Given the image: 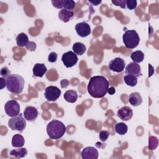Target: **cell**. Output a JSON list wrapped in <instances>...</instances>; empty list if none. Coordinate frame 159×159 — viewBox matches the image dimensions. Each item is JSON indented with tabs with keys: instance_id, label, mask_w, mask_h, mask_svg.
Here are the masks:
<instances>
[{
	"instance_id": "1",
	"label": "cell",
	"mask_w": 159,
	"mask_h": 159,
	"mask_svg": "<svg viewBox=\"0 0 159 159\" xmlns=\"http://www.w3.org/2000/svg\"><path fill=\"white\" fill-rule=\"evenodd\" d=\"M109 85V81L104 76H94L89 81L88 92L93 98H101L107 94Z\"/></svg>"
},
{
	"instance_id": "2",
	"label": "cell",
	"mask_w": 159,
	"mask_h": 159,
	"mask_svg": "<svg viewBox=\"0 0 159 159\" xmlns=\"http://www.w3.org/2000/svg\"><path fill=\"white\" fill-rule=\"evenodd\" d=\"M6 88L12 93L20 94L22 92L25 81L22 76L16 74H11L6 78Z\"/></svg>"
},
{
	"instance_id": "3",
	"label": "cell",
	"mask_w": 159,
	"mask_h": 159,
	"mask_svg": "<svg viewBox=\"0 0 159 159\" xmlns=\"http://www.w3.org/2000/svg\"><path fill=\"white\" fill-rule=\"evenodd\" d=\"M66 132L65 124L58 120H52L47 125V133L48 137L54 140L62 137Z\"/></svg>"
},
{
	"instance_id": "4",
	"label": "cell",
	"mask_w": 159,
	"mask_h": 159,
	"mask_svg": "<svg viewBox=\"0 0 159 159\" xmlns=\"http://www.w3.org/2000/svg\"><path fill=\"white\" fill-rule=\"evenodd\" d=\"M123 42L127 48L134 49L136 48L140 42L138 33L135 30H128L122 36Z\"/></svg>"
},
{
	"instance_id": "5",
	"label": "cell",
	"mask_w": 159,
	"mask_h": 159,
	"mask_svg": "<svg viewBox=\"0 0 159 159\" xmlns=\"http://www.w3.org/2000/svg\"><path fill=\"white\" fill-rule=\"evenodd\" d=\"M8 125L12 130H17L22 133L26 127V119L22 117V114L11 117L8 121Z\"/></svg>"
},
{
	"instance_id": "6",
	"label": "cell",
	"mask_w": 159,
	"mask_h": 159,
	"mask_svg": "<svg viewBox=\"0 0 159 159\" xmlns=\"http://www.w3.org/2000/svg\"><path fill=\"white\" fill-rule=\"evenodd\" d=\"M6 114L9 117H15L20 114V105L16 100L8 101L4 106Z\"/></svg>"
},
{
	"instance_id": "7",
	"label": "cell",
	"mask_w": 159,
	"mask_h": 159,
	"mask_svg": "<svg viewBox=\"0 0 159 159\" xmlns=\"http://www.w3.org/2000/svg\"><path fill=\"white\" fill-rule=\"evenodd\" d=\"M61 95V90L57 86H49L45 89L44 96L48 101L54 102L57 101Z\"/></svg>"
},
{
	"instance_id": "8",
	"label": "cell",
	"mask_w": 159,
	"mask_h": 159,
	"mask_svg": "<svg viewBox=\"0 0 159 159\" xmlns=\"http://www.w3.org/2000/svg\"><path fill=\"white\" fill-rule=\"evenodd\" d=\"M78 57L72 51H68L64 53L61 57V61L66 68H70L75 66L78 62Z\"/></svg>"
},
{
	"instance_id": "9",
	"label": "cell",
	"mask_w": 159,
	"mask_h": 159,
	"mask_svg": "<svg viewBox=\"0 0 159 159\" xmlns=\"http://www.w3.org/2000/svg\"><path fill=\"white\" fill-rule=\"evenodd\" d=\"M125 66V61L121 58L117 57L109 61L108 68L110 70L116 73H120L124 70Z\"/></svg>"
},
{
	"instance_id": "10",
	"label": "cell",
	"mask_w": 159,
	"mask_h": 159,
	"mask_svg": "<svg viewBox=\"0 0 159 159\" xmlns=\"http://www.w3.org/2000/svg\"><path fill=\"white\" fill-rule=\"evenodd\" d=\"M75 30L77 34L83 38L88 37L91 32L90 25L85 22L76 24L75 25Z\"/></svg>"
},
{
	"instance_id": "11",
	"label": "cell",
	"mask_w": 159,
	"mask_h": 159,
	"mask_svg": "<svg viewBox=\"0 0 159 159\" xmlns=\"http://www.w3.org/2000/svg\"><path fill=\"white\" fill-rule=\"evenodd\" d=\"M125 74L127 75H131L139 78L142 76L141 72V67L140 66L136 63L131 62L129 63L127 66L125 67Z\"/></svg>"
},
{
	"instance_id": "12",
	"label": "cell",
	"mask_w": 159,
	"mask_h": 159,
	"mask_svg": "<svg viewBox=\"0 0 159 159\" xmlns=\"http://www.w3.org/2000/svg\"><path fill=\"white\" fill-rule=\"evenodd\" d=\"M99 156L98 150L93 147H85L81 152L83 159H97Z\"/></svg>"
},
{
	"instance_id": "13",
	"label": "cell",
	"mask_w": 159,
	"mask_h": 159,
	"mask_svg": "<svg viewBox=\"0 0 159 159\" xmlns=\"http://www.w3.org/2000/svg\"><path fill=\"white\" fill-rule=\"evenodd\" d=\"M117 116L121 120L128 121L131 119L133 116V111L130 107L125 106L119 109L117 113Z\"/></svg>"
},
{
	"instance_id": "14",
	"label": "cell",
	"mask_w": 159,
	"mask_h": 159,
	"mask_svg": "<svg viewBox=\"0 0 159 159\" xmlns=\"http://www.w3.org/2000/svg\"><path fill=\"white\" fill-rule=\"evenodd\" d=\"M38 111L33 106H27L24 111V118L29 122L35 121L38 117Z\"/></svg>"
},
{
	"instance_id": "15",
	"label": "cell",
	"mask_w": 159,
	"mask_h": 159,
	"mask_svg": "<svg viewBox=\"0 0 159 159\" xmlns=\"http://www.w3.org/2000/svg\"><path fill=\"white\" fill-rule=\"evenodd\" d=\"M58 18L63 22H68L74 18V12L73 11H68L65 9H61L58 12Z\"/></svg>"
},
{
	"instance_id": "16",
	"label": "cell",
	"mask_w": 159,
	"mask_h": 159,
	"mask_svg": "<svg viewBox=\"0 0 159 159\" xmlns=\"http://www.w3.org/2000/svg\"><path fill=\"white\" fill-rule=\"evenodd\" d=\"M32 71L35 76L42 78L47 71V68L43 63H36L34 66Z\"/></svg>"
},
{
	"instance_id": "17",
	"label": "cell",
	"mask_w": 159,
	"mask_h": 159,
	"mask_svg": "<svg viewBox=\"0 0 159 159\" xmlns=\"http://www.w3.org/2000/svg\"><path fill=\"white\" fill-rule=\"evenodd\" d=\"M129 103L134 106H138L139 105H140L142 102V98L140 96V94L137 93V92H134V93H132L130 95H129Z\"/></svg>"
},
{
	"instance_id": "18",
	"label": "cell",
	"mask_w": 159,
	"mask_h": 159,
	"mask_svg": "<svg viewBox=\"0 0 159 159\" xmlns=\"http://www.w3.org/2000/svg\"><path fill=\"white\" fill-rule=\"evenodd\" d=\"M63 98L66 102L74 103L78 99V94L76 91L75 90H68L65 93Z\"/></svg>"
},
{
	"instance_id": "19",
	"label": "cell",
	"mask_w": 159,
	"mask_h": 159,
	"mask_svg": "<svg viewBox=\"0 0 159 159\" xmlns=\"http://www.w3.org/2000/svg\"><path fill=\"white\" fill-rule=\"evenodd\" d=\"M25 139L20 134H15L12 138V145L14 147L20 148L24 146Z\"/></svg>"
},
{
	"instance_id": "20",
	"label": "cell",
	"mask_w": 159,
	"mask_h": 159,
	"mask_svg": "<svg viewBox=\"0 0 159 159\" xmlns=\"http://www.w3.org/2000/svg\"><path fill=\"white\" fill-rule=\"evenodd\" d=\"M16 43L19 47H25L29 42V38L25 33H20L16 37Z\"/></svg>"
},
{
	"instance_id": "21",
	"label": "cell",
	"mask_w": 159,
	"mask_h": 159,
	"mask_svg": "<svg viewBox=\"0 0 159 159\" xmlns=\"http://www.w3.org/2000/svg\"><path fill=\"white\" fill-rule=\"evenodd\" d=\"M72 50L73 52L78 55H82L86 50V47L83 43L76 42L73 44L72 47Z\"/></svg>"
},
{
	"instance_id": "22",
	"label": "cell",
	"mask_w": 159,
	"mask_h": 159,
	"mask_svg": "<svg viewBox=\"0 0 159 159\" xmlns=\"http://www.w3.org/2000/svg\"><path fill=\"white\" fill-rule=\"evenodd\" d=\"M130 58L133 62L136 63H141L144 59V53L140 50H136L130 55Z\"/></svg>"
},
{
	"instance_id": "23",
	"label": "cell",
	"mask_w": 159,
	"mask_h": 159,
	"mask_svg": "<svg viewBox=\"0 0 159 159\" xmlns=\"http://www.w3.org/2000/svg\"><path fill=\"white\" fill-rule=\"evenodd\" d=\"M10 155L16 158H23L27 154V150L25 148H19L11 150L9 153Z\"/></svg>"
},
{
	"instance_id": "24",
	"label": "cell",
	"mask_w": 159,
	"mask_h": 159,
	"mask_svg": "<svg viewBox=\"0 0 159 159\" xmlns=\"http://www.w3.org/2000/svg\"><path fill=\"white\" fill-rule=\"evenodd\" d=\"M115 131L119 134V135H124L127 132L128 127L127 125L124 122H119L117 123L114 127Z\"/></svg>"
},
{
	"instance_id": "25",
	"label": "cell",
	"mask_w": 159,
	"mask_h": 159,
	"mask_svg": "<svg viewBox=\"0 0 159 159\" xmlns=\"http://www.w3.org/2000/svg\"><path fill=\"white\" fill-rule=\"evenodd\" d=\"M124 80L127 85L131 87H134L137 83V78L131 75H125L124 76Z\"/></svg>"
},
{
	"instance_id": "26",
	"label": "cell",
	"mask_w": 159,
	"mask_h": 159,
	"mask_svg": "<svg viewBox=\"0 0 159 159\" xmlns=\"http://www.w3.org/2000/svg\"><path fill=\"white\" fill-rule=\"evenodd\" d=\"M158 145V139L154 136H150L148 139V148L150 150H155Z\"/></svg>"
},
{
	"instance_id": "27",
	"label": "cell",
	"mask_w": 159,
	"mask_h": 159,
	"mask_svg": "<svg viewBox=\"0 0 159 159\" xmlns=\"http://www.w3.org/2000/svg\"><path fill=\"white\" fill-rule=\"evenodd\" d=\"M75 2L72 0H63V9L68 11H73L75 6Z\"/></svg>"
},
{
	"instance_id": "28",
	"label": "cell",
	"mask_w": 159,
	"mask_h": 159,
	"mask_svg": "<svg viewBox=\"0 0 159 159\" xmlns=\"http://www.w3.org/2000/svg\"><path fill=\"white\" fill-rule=\"evenodd\" d=\"M109 136V133L107 130H101L99 134V139L102 142H106L108 139Z\"/></svg>"
},
{
	"instance_id": "29",
	"label": "cell",
	"mask_w": 159,
	"mask_h": 159,
	"mask_svg": "<svg viewBox=\"0 0 159 159\" xmlns=\"http://www.w3.org/2000/svg\"><path fill=\"white\" fill-rule=\"evenodd\" d=\"M137 2L136 0H126V6L130 10L135 9L137 7Z\"/></svg>"
},
{
	"instance_id": "30",
	"label": "cell",
	"mask_w": 159,
	"mask_h": 159,
	"mask_svg": "<svg viewBox=\"0 0 159 159\" xmlns=\"http://www.w3.org/2000/svg\"><path fill=\"white\" fill-rule=\"evenodd\" d=\"M111 2L114 5L120 6L122 9H125L126 7V0H112Z\"/></svg>"
},
{
	"instance_id": "31",
	"label": "cell",
	"mask_w": 159,
	"mask_h": 159,
	"mask_svg": "<svg viewBox=\"0 0 159 159\" xmlns=\"http://www.w3.org/2000/svg\"><path fill=\"white\" fill-rule=\"evenodd\" d=\"M53 7L57 9H61L63 7V0H52L51 1Z\"/></svg>"
},
{
	"instance_id": "32",
	"label": "cell",
	"mask_w": 159,
	"mask_h": 159,
	"mask_svg": "<svg viewBox=\"0 0 159 159\" xmlns=\"http://www.w3.org/2000/svg\"><path fill=\"white\" fill-rule=\"evenodd\" d=\"M0 75H1V77L6 78L9 75H11V71H10V70L7 67L4 66V67H2L1 69Z\"/></svg>"
},
{
	"instance_id": "33",
	"label": "cell",
	"mask_w": 159,
	"mask_h": 159,
	"mask_svg": "<svg viewBox=\"0 0 159 159\" xmlns=\"http://www.w3.org/2000/svg\"><path fill=\"white\" fill-rule=\"evenodd\" d=\"M57 57H58V55L57 54V53L52 52L48 55V61L50 63H55L57 60Z\"/></svg>"
},
{
	"instance_id": "34",
	"label": "cell",
	"mask_w": 159,
	"mask_h": 159,
	"mask_svg": "<svg viewBox=\"0 0 159 159\" xmlns=\"http://www.w3.org/2000/svg\"><path fill=\"white\" fill-rule=\"evenodd\" d=\"M25 47L30 51H34L36 48V43L33 42H29Z\"/></svg>"
},
{
	"instance_id": "35",
	"label": "cell",
	"mask_w": 159,
	"mask_h": 159,
	"mask_svg": "<svg viewBox=\"0 0 159 159\" xmlns=\"http://www.w3.org/2000/svg\"><path fill=\"white\" fill-rule=\"evenodd\" d=\"M0 89H2L4 88H5V86H6V80L4 78L1 77L0 78Z\"/></svg>"
},
{
	"instance_id": "36",
	"label": "cell",
	"mask_w": 159,
	"mask_h": 159,
	"mask_svg": "<svg viewBox=\"0 0 159 159\" xmlns=\"http://www.w3.org/2000/svg\"><path fill=\"white\" fill-rule=\"evenodd\" d=\"M148 67H149V70H148V77H150V76H152V75L154 73V69H153V66L151 65V64H149Z\"/></svg>"
},
{
	"instance_id": "37",
	"label": "cell",
	"mask_w": 159,
	"mask_h": 159,
	"mask_svg": "<svg viewBox=\"0 0 159 159\" xmlns=\"http://www.w3.org/2000/svg\"><path fill=\"white\" fill-rule=\"evenodd\" d=\"M107 93H109V94L110 95H113L115 93H116V89L114 87H110L109 88H108L107 90Z\"/></svg>"
},
{
	"instance_id": "38",
	"label": "cell",
	"mask_w": 159,
	"mask_h": 159,
	"mask_svg": "<svg viewBox=\"0 0 159 159\" xmlns=\"http://www.w3.org/2000/svg\"><path fill=\"white\" fill-rule=\"evenodd\" d=\"M90 4H91L92 5H93V6H98V5H99V4H101V2H102V1L101 0H99V1H88Z\"/></svg>"
}]
</instances>
